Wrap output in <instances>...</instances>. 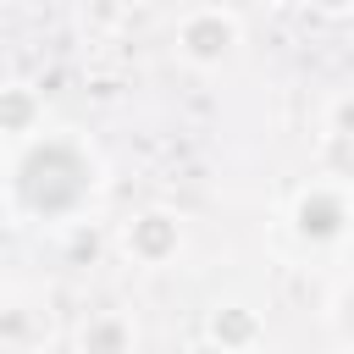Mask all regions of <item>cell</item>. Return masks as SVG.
<instances>
[{
	"label": "cell",
	"mask_w": 354,
	"mask_h": 354,
	"mask_svg": "<svg viewBox=\"0 0 354 354\" xmlns=\"http://www.w3.org/2000/svg\"><path fill=\"white\" fill-rule=\"evenodd\" d=\"M28 149L11 166V199L28 221H72L94 188H100V160L88 144L66 138V133H33L22 138Z\"/></svg>",
	"instance_id": "6da1fadb"
},
{
	"label": "cell",
	"mask_w": 354,
	"mask_h": 354,
	"mask_svg": "<svg viewBox=\"0 0 354 354\" xmlns=\"http://www.w3.org/2000/svg\"><path fill=\"white\" fill-rule=\"evenodd\" d=\"M343 227H348V194L337 183H310L293 205V232L310 249H332L343 243Z\"/></svg>",
	"instance_id": "7a4b0ae2"
},
{
	"label": "cell",
	"mask_w": 354,
	"mask_h": 354,
	"mask_svg": "<svg viewBox=\"0 0 354 354\" xmlns=\"http://www.w3.org/2000/svg\"><path fill=\"white\" fill-rule=\"evenodd\" d=\"M177 50H183V61H194V66H221V61L238 50V22H232V11H221V6L188 11V17L177 22Z\"/></svg>",
	"instance_id": "3957f363"
},
{
	"label": "cell",
	"mask_w": 354,
	"mask_h": 354,
	"mask_svg": "<svg viewBox=\"0 0 354 354\" xmlns=\"http://www.w3.org/2000/svg\"><path fill=\"white\" fill-rule=\"evenodd\" d=\"M177 249H183V227L171 210H144L127 221V254L138 266H166Z\"/></svg>",
	"instance_id": "277c9868"
},
{
	"label": "cell",
	"mask_w": 354,
	"mask_h": 354,
	"mask_svg": "<svg viewBox=\"0 0 354 354\" xmlns=\"http://www.w3.org/2000/svg\"><path fill=\"white\" fill-rule=\"evenodd\" d=\"M39 116H44V100L28 83H6L0 88V133L6 138H33L39 133Z\"/></svg>",
	"instance_id": "5b68a950"
},
{
	"label": "cell",
	"mask_w": 354,
	"mask_h": 354,
	"mask_svg": "<svg viewBox=\"0 0 354 354\" xmlns=\"http://www.w3.org/2000/svg\"><path fill=\"white\" fill-rule=\"evenodd\" d=\"M210 343H221V348H249V343H260V321L249 315V310H216L210 315Z\"/></svg>",
	"instance_id": "8992f818"
},
{
	"label": "cell",
	"mask_w": 354,
	"mask_h": 354,
	"mask_svg": "<svg viewBox=\"0 0 354 354\" xmlns=\"http://www.w3.org/2000/svg\"><path fill=\"white\" fill-rule=\"evenodd\" d=\"M77 343H83V348H127V343H133V326H127V321H116V315H105V321L83 326V332H77Z\"/></svg>",
	"instance_id": "52a82bcc"
},
{
	"label": "cell",
	"mask_w": 354,
	"mask_h": 354,
	"mask_svg": "<svg viewBox=\"0 0 354 354\" xmlns=\"http://www.w3.org/2000/svg\"><path fill=\"white\" fill-rule=\"evenodd\" d=\"M0 310H6V288H0Z\"/></svg>",
	"instance_id": "ba28073f"
},
{
	"label": "cell",
	"mask_w": 354,
	"mask_h": 354,
	"mask_svg": "<svg viewBox=\"0 0 354 354\" xmlns=\"http://www.w3.org/2000/svg\"><path fill=\"white\" fill-rule=\"evenodd\" d=\"M94 6H111V0H94Z\"/></svg>",
	"instance_id": "9c48e42d"
}]
</instances>
